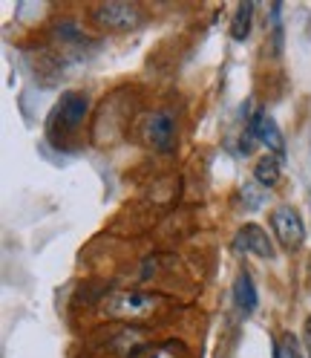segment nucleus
<instances>
[{
	"label": "nucleus",
	"mask_w": 311,
	"mask_h": 358,
	"mask_svg": "<svg viewBox=\"0 0 311 358\" xmlns=\"http://www.w3.org/2000/svg\"><path fill=\"white\" fill-rule=\"evenodd\" d=\"M234 245L236 252H245L251 257H259V260H274V243L268 237V231H265L262 226H257V222H248V226H242L234 237Z\"/></svg>",
	"instance_id": "423d86ee"
},
{
	"label": "nucleus",
	"mask_w": 311,
	"mask_h": 358,
	"mask_svg": "<svg viewBox=\"0 0 311 358\" xmlns=\"http://www.w3.org/2000/svg\"><path fill=\"white\" fill-rule=\"evenodd\" d=\"M274 358H305L300 341H297V335L291 332H282L280 338L274 341Z\"/></svg>",
	"instance_id": "ddd939ff"
},
{
	"label": "nucleus",
	"mask_w": 311,
	"mask_h": 358,
	"mask_svg": "<svg viewBox=\"0 0 311 358\" xmlns=\"http://www.w3.org/2000/svg\"><path fill=\"white\" fill-rule=\"evenodd\" d=\"M147 358H176V355H173V350H170V344H167V347H159V350H153V352H150Z\"/></svg>",
	"instance_id": "dca6fc26"
},
{
	"label": "nucleus",
	"mask_w": 311,
	"mask_h": 358,
	"mask_svg": "<svg viewBox=\"0 0 311 358\" xmlns=\"http://www.w3.org/2000/svg\"><path fill=\"white\" fill-rule=\"evenodd\" d=\"M144 341H147V335L136 327H124L113 341H109V347H113V352L119 358H139L142 350H144Z\"/></svg>",
	"instance_id": "9d476101"
},
{
	"label": "nucleus",
	"mask_w": 311,
	"mask_h": 358,
	"mask_svg": "<svg viewBox=\"0 0 311 358\" xmlns=\"http://www.w3.org/2000/svg\"><path fill=\"white\" fill-rule=\"evenodd\" d=\"M86 113H90V96L86 93H78V90L61 93V99L47 116V139L52 145H63L66 139H73L81 130Z\"/></svg>",
	"instance_id": "f257e3e1"
},
{
	"label": "nucleus",
	"mask_w": 311,
	"mask_h": 358,
	"mask_svg": "<svg viewBox=\"0 0 311 358\" xmlns=\"http://www.w3.org/2000/svg\"><path fill=\"white\" fill-rule=\"evenodd\" d=\"M271 231H274V237L285 245L288 252L300 249V245L305 243V222H303L297 208L282 206V208L271 211Z\"/></svg>",
	"instance_id": "39448f33"
},
{
	"label": "nucleus",
	"mask_w": 311,
	"mask_h": 358,
	"mask_svg": "<svg viewBox=\"0 0 311 358\" xmlns=\"http://www.w3.org/2000/svg\"><path fill=\"white\" fill-rule=\"evenodd\" d=\"M234 303L242 315H254L257 306H259V292H257V283L248 272H239L236 280H234Z\"/></svg>",
	"instance_id": "1a4fd4ad"
},
{
	"label": "nucleus",
	"mask_w": 311,
	"mask_h": 358,
	"mask_svg": "<svg viewBox=\"0 0 311 358\" xmlns=\"http://www.w3.org/2000/svg\"><path fill=\"white\" fill-rule=\"evenodd\" d=\"M93 20L101 29L127 32V29H136L144 20V15H142L139 6H132V3H101V6H96Z\"/></svg>",
	"instance_id": "20e7f679"
},
{
	"label": "nucleus",
	"mask_w": 311,
	"mask_h": 358,
	"mask_svg": "<svg viewBox=\"0 0 311 358\" xmlns=\"http://www.w3.org/2000/svg\"><path fill=\"white\" fill-rule=\"evenodd\" d=\"M254 3L251 0H245V3H239L236 6V12H234V17H231V38L234 41H248V35H251V27H254Z\"/></svg>",
	"instance_id": "f8f14e48"
},
{
	"label": "nucleus",
	"mask_w": 311,
	"mask_h": 358,
	"mask_svg": "<svg viewBox=\"0 0 311 358\" xmlns=\"http://www.w3.org/2000/svg\"><path fill=\"white\" fill-rule=\"evenodd\" d=\"M176 136H179V124H176L173 113L167 110H156L144 119V142L159 150V153H170L176 148Z\"/></svg>",
	"instance_id": "7ed1b4c3"
},
{
	"label": "nucleus",
	"mask_w": 311,
	"mask_h": 358,
	"mask_svg": "<svg viewBox=\"0 0 311 358\" xmlns=\"http://www.w3.org/2000/svg\"><path fill=\"white\" fill-rule=\"evenodd\" d=\"M254 127H257L259 145H265V148H268V153L277 156V159L282 162L285 159V136H282L277 119L271 113H265V110H259V113L254 116Z\"/></svg>",
	"instance_id": "0eeeda50"
},
{
	"label": "nucleus",
	"mask_w": 311,
	"mask_h": 358,
	"mask_svg": "<svg viewBox=\"0 0 311 358\" xmlns=\"http://www.w3.org/2000/svg\"><path fill=\"white\" fill-rule=\"evenodd\" d=\"M303 341H305V355L311 358V315L305 318V327H303Z\"/></svg>",
	"instance_id": "2eb2a0df"
},
{
	"label": "nucleus",
	"mask_w": 311,
	"mask_h": 358,
	"mask_svg": "<svg viewBox=\"0 0 311 358\" xmlns=\"http://www.w3.org/2000/svg\"><path fill=\"white\" fill-rule=\"evenodd\" d=\"M254 179H257V185H262V188H277L280 179H282V162L271 153L262 156V159L254 165Z\"/></svg>",
	"instance_id": "9b49d317"
},
{
	"label": "nucleus",
	"mask_w": 311,
	"mask_h": 358,
	"mask_svg": "<svg viewBox=\"0 0 311 358\" xmlns=\"http://www.w3.org/2000/svg\"><path fill=\"white\" fill-rule=\"evenodd\" d=\"M52 38L61 43L63 52H75V55H84L86 47H96V41L84 32V27L73 24V20H58L52 29Z\"/></svg>",
	"instance_id": "6e6552de"
},
{
	"label": "nucleus",
	"mask_w": 311,
	"mask_h": 358,
	"mask_svg": "<svg viewBox=\"0 0 311 358\" xmlns=\"http://www.w3.org/2000/svg\"><path fill=\"white\" fill-rule=\"evenodd\" d=\"M239 194H242V203H245V211H259L265 203V191H259L254 182H245Z\"/></svg>",
	"instance_id": "4468645a"
},
{
	"label": "nucleus",
	"mask_w": 311,
	"mask_h": 358,
	"mask_svg": "<svg viewBox=\"0 0 311 358\" xmlns=\"http://www.w3.org/2000/svg\"><path fill=\"white\" fill-rule=\"evenodd\" d=\"M159 306V298L147 292H116L104 301V315L119 321H139L147 318L150 312Z\"/></svg>",
	"instance_id": "f03ea898"
}]
</instances>
